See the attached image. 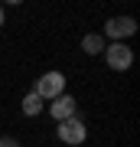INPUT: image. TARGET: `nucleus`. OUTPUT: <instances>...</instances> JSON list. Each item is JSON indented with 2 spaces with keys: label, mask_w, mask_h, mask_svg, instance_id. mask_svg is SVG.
Here are the masks:
<instances>
[{
  "label": "nucleus",
  "mask_w": 140,
  "mask_h": 147,
  "mask_svg": "<svg viewBox=\"0 0 140 147\" xmlns=\"http://www.w3.org/2000/svg\"><path fill=\"white\" fill-rule=\"evenodd\" d=\"M33 95H39L42 101H52V98H59V95H65V75L56 72V69H52V72H42L36 79Z\"/></svg>",
  "instance_id": "nucleus-1"
},
{
  "label": "nucleus",
  "mask_w": 140,
  "mask_h": 147,
  "mask_svg": "<svg viewBox=\"0 0 140 147\" xmlns=\"http://www.w3.org/2000/svg\"><path fill=\"white\" fill-rule=\"evenodd\" d=\"M104 59H108V65L114 72H127L134 65V49L127 42H111V46H104Z\"/></svg>",
  "instance_id": "nucleus-2"
},
{
  "label": "nucleus",
  "mask_w": 140,
  "mask_h": 147,
  "mask_svg": "<svg viewBox=\"0 0 140 147\" xmlns=\"http://www.w3.org/2000/svg\"><path fill=\"white\" fill-rule=\"evenodd\" d=\"M137 33V20L134 16H111L108 23H104V36H111L114 42H124L127 36H134Z\"/></svg>",
  "instance_id": "nucleus-3"
},
{
  "label": "nucleus",
  "mask_w": 140,
  "mask_h": 147,
  "mask_svg": "<svg viewBox=\"0 0 140 147\" xmlns=\"http://www.w3.org/2000/svg\"><path fill=\"white\" fill-rule=\"evenodd\" d=\"M59 141H62V144H82L85 141V137H88V127H85V121L82 118H68V121H59Z\"/></svg>",
  "instance_id": "nucleus-4"
},
{
  "label": "nucleus",
  "mask_w": 140,
  "mask_h": 147,
  "mask_svg": "<svg viewBox=\"0 0 140 147\" xmlns=\"http://www.w3.org/2000/svg\"><path fill=\"white\" fill-rule=\"evenodd\" d=\"M75 108H78V101L72 98V95H59V98H52L49 115L56 121H68V118H75Z\"/></svg>",
  "instance_id": "nucleus-5"
},
{
  "label": "nucleus",
  "mask_w": 140,
  "mask_h": 147,
  "mask_svg": "<svg viewBox=\"0 0 140 147\" xmlns=\"http://www.w3.org/2000/svg\"><path fill=\"white\" fill-rule=\"evenodd\" d=\"M82 49L88 56H104V36L101 33H88V36L82 39Z\"/></svg>",
  "instance_id": "nucleus-6"
},
{
  "label": "nucleus",
  "mask_w": 140,
  "mask_h": 147,
  "mask_svg": "<svg viewBox=\"0 0 140 147\" xmlns=\"http://www.w3.org/2000/svg\"><path fill=\"white\" fill-rule=\"evenodd\" d=\"M23 115H29V118H36V115H42V98H39V95H26V98H23Z\"/></svg>",
  "instance_id": "nucleus-7"
},
{
  "label": "nucleus",
  "mask_w": 140,
  "mask_h": 147,
  "mask_svg": "<svg viewBox=\"0 0 140 147\" xmlns=\"http://www.w3.org/2000/svg\"><path fill=\"white\" fill-rule=\"evenodd\" d=\"M0 147H20V144H16L13 137H0Z\"/></svg>",
  "instance_id": "nucleus-8"
},
{
  "label": "nucleus",
  "mask_w": 140,
  "mask_h": 147,
  "mask_svg": "<svg viewBox=\"0 0 140 147\" xmlns=\"http://www.w3.org/2000/svg\"><path fill=\"white\" fill-rule=\"evenodd\" d=\"M0 26H3V7H0Z\"/></svg>",
  "instance_id": "nucleus-9"
}]
</instances>
